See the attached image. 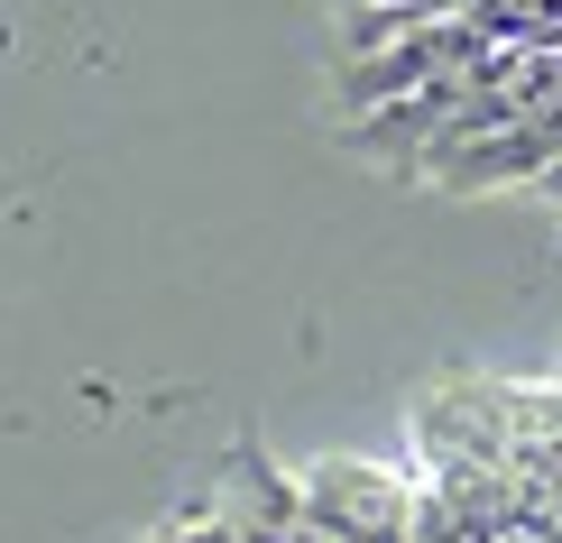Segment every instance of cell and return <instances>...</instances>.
Returning <instances> with one entry per match:
<instances>
[{
    "label": "cell",
    "instance_id": "6da1fadb",
    "mask_svg": "<svg viewBox=\"0 0 562 543\" xmlns=\"http://www.w3.org/2000/svg\"><path fill=\"white\" fill-rule=\"evenodd\" d=\"M304 507L333 543H415V488H396L369 461H323L304 479Z\"/></svg>",
    "mask_w": 562,
    "mask_h": 543
},
{
    "label": "cell",
    "instance_id": "7a4b0ae2",
    "mask_svg": "<svg viewBox=\"0 0 562 543\" xmlns=\"http://www.w3.org/2000/svg\"><path fill=\"white\" fill-rule=\"evenodd\" d=\"M544 203H562V167H553V176H544Z\"/></svg>",
    "mask_w": 562,
    "mask_h": 543
}]
</instances>
